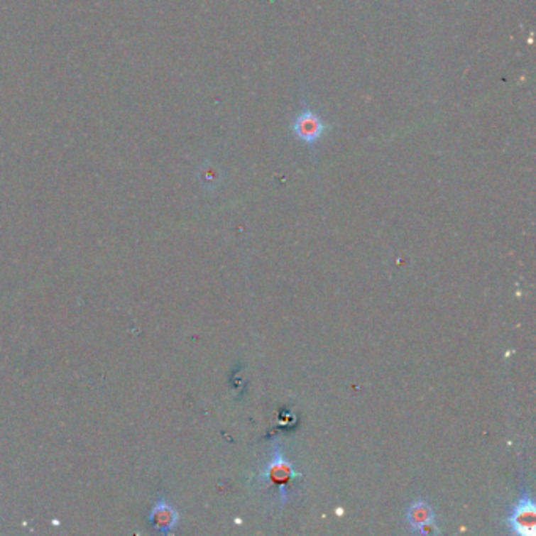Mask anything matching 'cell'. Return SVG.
<instances>
[{"label": "cell", "instance_id": "cell-2", "mask_svg": "<svg viewBox=\"0 0 536 536\" xmlns=\"http://www.w3.org/2000/svg\"><path fill=\"white\" fill-rule=\"evenodd\" d=\"M299 476L296 469L292 467L291 462L283 456L282 447L278 439H274V453L273 458L268 462V466L264 467V471L260 474L258 480L264 484H273L278 489V496H280V506H285L288 503V488L291 481H295Z\"/></svg>", "mask_w": 536, "mask_h": 536}, {"label": "cell", "instance_id": "cell-5", "mask_svg": "<svg viewBox=\"0 0 536 536\" xmlns=\"http://www.w3.org/2000/svg\"><path fill=\"white\" fill-rule=\"evenodd\" d=\"M151 523L159 532L167 533L172 530V528L176 525V523H178V515H176V511L172 508V506L160 502L154 506V510L151 513Z\"/></svg>", "mask_w": 536, "mask_h": 536}, {"label": "cell", "instance_id": "cell-4", "mask_svg": "<svg viewBox=\"0 0 536 536\" xmlns=\"http://www.w3.org/2000/svg\"><path fill=\"white\" fill-rule=\"evenodd\" d=\"M436 520V515L425 501H415L408 510V523L414 532H422L425 527Z\"/></svg>", "mask_w": 536, "mask_h": 536}, {"label": "cell", "instance_id": "cell-3", "mask_svg": "<svg viewBox=\"0 0 536 536\" xmlns=\"http://www.w3.org/2000/svg\"><path fill=\"white\" fill-rule=\"evenodd\" d=\"M506 527L510 532L519 536H535L536 533V506L532 498V494L524 493L519 498L515 508L506 518Z\"/></svg>", "mask_w": 536, "mask_h": 536}, {"label": "cell", "instance_id": "cell-1", "mask_svg": "<svg viewBox=\"0 0 536 536\" xmlns=\"http://www.w3.org/2000/svg\"><path fill=\"white\" fill-rule=\"evenodd\" d=\"M291 132L296 141L315 151L318 143L330 132V124L310 106V102L302 98V106L291 123Z\"/></svg>", "mask_w": 536, "mask_h": 536}]
</instances>
